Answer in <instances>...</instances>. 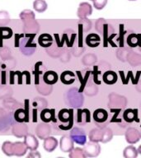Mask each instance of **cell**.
Here are the masks:
<instances>
[{"label":"cell","mask_w":141,"mask_h":158,"mask_svg":"<svg viewBox=\"0 0 141 158\" xmlns=\"http://www.w3.org/2000/svg\"><path fill=\"white\" fill-rule=\"evenodd\" d=\"M20 18L23 22V32L27 35H35L40 31V24L36 20L34 12L30 9H25L21 12Z\"/></svg>","instance_id":"obj_1"},{"label":"cell","mask_w":141,"mask_h":158,"mask_svg":"<svg viewBox=\"0 0 141 158\" xmlns=\"http://www.w3.org/2000/svg\"><path fill=\"white\" fill-rule=\"evenodd\" d=\"M89 139L92 142H101L106 143H108L113 138V132L111 128H107L106 126L104 127H97L90 131L88 134Z\"/></svg>","instance_id":"obj_2"},{"label":"cell","mask_w":141,"mask_h":158,"mask_svg":"<svg viewBox=\"0 0 141 158\" xmlns=\"http://www.w3.org/2000/svg\"><path fill=\"white\" fill-rule=\"evenodd\" d=\"M58 118L59 121L61 122L62 124L59 125V128H61L63 126L64 128H62L63 130H69L73 127L74 123V113L73 110H67V109H63L59 112Z\"/></svg>","instance_id":"obj_3"},{"label":"cell","mask_w":141,"mask_h":158,"mask_svg":"<svg viewBox=\"0 0 141 158\" xmlns=\"http://www.w3.org/2000/svg\"><path fill=\"white\" fill-rule=\"evenodd\" d=\"M67 101L68 103L74 108H79L83 103V96L82 92L76 88H72L68 91L67 93Z\"/></svg>","instance_id":"obj_4"},{"label":"cell","mask_w":141,"mask_h":158,"mask_svg":"<svg viewBox=\"0 0 141 158\" xmlns=\"http://www.w3.org/2000/svg\"><path fill=\"white\" fill-rule=\"evenodd\" d=\"M69 136L74 143L79 145H85L87 143V133L84 129L79 127H74L70 131Z\"/></svg>","instance_id":"obj_5"},{"label":"cell","mask_w":141,"mask_h":158,"mask_svg":"<svg viewBox=\"0 0 141 158\" xmlns=\"http://www.w3.org/2000/svg\"><path fill=\"white\" fill-rule=\"evenodd\" d=\"M83 152L86 157H96L100 154L101 152V146L98 143L90 141L89 143L84 145Z\"/></svg>","instance_id":"obj_6"},{"label":"cell","mask_w":141,"mask_h":158,"mask_svg":"<svg viewBox=\"0 0 141 158\" xmlns=\"http://www.w3.org/2000/svg\"><path fill=\"white\" fill-rule=\"evenodd\" d=\"M32 38L31 37H26L22 39L21 42H20V49L21 51L22 52V54L25 55H32L36 51V44H32Z\"/></svg>","instance_id":"obj_7"},{"label":"cell","mask_w":141,"mask_h":158,"mask_svg":"<svg viewBox=\"0 0 141 158\" xmlns=\"http://www.w3.org/2000/svg\"><path fill=\"white\" fill-rule=\"evenodd\" d=\"M127 101H126V97L122 96L117 95L115 93H111L109 95V102L108 106L109 107H114V108H123L126 106Z\"/></svg>","instance_id":"obj_8"},{"label":"cell","mask_w":141,"mask_h":158,"mask_svg":"<svg viewBox=\"0 0 141 158\" xmlns=\"http://www.w3.org/2000/svg\"><path fill=\"white\" fill-rule=\"evenodd\" d=\"M28 133V127L23 122H15L12 124V134L17 138H22Z\"/></svg>","instance_id":"obj_9"},{"label":"cell","mask_w":141,"mask_h":158,"mask_svg":"<svg viewBox=\"0 0 141 158\" xmlns=\"http://www.w3.org/2000/svg\"><path fill=\"white\" fill-rule=\"evenodd\" d=\"M126 142L130 144H135V143H138L139 139L141 138L140 132L135 128H129L126 131Z\"/></svg>","instance_id":"obj_10"},{"label":"cell","mask_w":141,"mask_h":158,"mask_svg":"<svg viewBox=\"0 0 141 158\" xmlns=\"http://www.w3.org/2000/svg\"><path fill=\"white\" fill-rule=\"evenodd\" d=\"M92 7L90 3L83 2L79 4L77 11V15L79 19H86L88 16L92 15Z\"/></svg>","instance_id":"obj_11"},{"label":"cell","mask_w":141,"mask_h":158,"mask_svg":"<svg viewBox=\"0 0 141 158\" xmlns=\"http://www.w3.org/2000/svg\"><path fill=\"white\" fill-rule=\"evenodd\" d=\"M35 132L40 139H45L49 137L51 133V128L47 123H40L37 124Z\"/></svg>","instance_id":"obj_12"},{"label":"cell","mask_w":141,"mask_h":158,"mask_svg":"<svg viewBox=\"0 0 141 158\" xmlns=\"http://www.w3.org/2000/svg\"><path fill=\"white\" fill-rule=\"evenodd\" d=\"M74 141L70 136L64 135L60 138L59 148L63 152H70L74 149Z\"/></svg>","instance_id":"obj_13"},{"label":"cell","mask_w":141,"mask_h":158,"mask_svg":"<svg viewBox=\"0 0 141 158\" xmlns=\"http://www.w3.org/2000/svg\"><path fill=\"white\" fill-rule=\"evenodd\" d=\"M13 124L12 115L11 113H6L0 116V132H7Z\"/></svg>","instance_id":"obj_14"},{"label":"cell","mask_w":141,"mask_h":158,"mask_svg":"<svg viewBox=\"0 0 141 158\" xmlns=\"http://www.w3.org/2000/svg\"><path fill=\"white\" fill-rule=\"evenodd\" d=\"M77 122L81 125L90 123V111L88 109H79L77 113Z\"/></svg>","instance_id":"obj_15"},{"label":"cell","mask_w":141,"mask_h":158,"mask_svg":"<svg viewBox=\"0 0 141 158\" xmlns=\"http://www.w3.org/2000/svg\"><path fill=\"white\" fill-rule=\"evenodd\" d=\"M27 147L24 142H16L12 143V156H22L27 152Z\"/></svg>","instance_id":"obj_16"},{"label":"cell","mask_w":141,"mask_h":158,"mask_svg":"<svg viewBox=\"0 0 141 158\" xmlns=\"http://www.w3.org/2000/svg\"><path fill=\"white\" fill-rule=\"evenodd\" d=\"M24 143L27 148L31 151H36L39 147V142L33 134L27 133L24 137Z\"/></svg>","instance_id":"obj_17"},{"label":"cell","mask_w":141,"mask_h":158,"mask_svg":"<svg viewBox=\"0 0 141 158\" xmlns=\"http://www.w3.org/2000/svg\"><path fill=\"white\" fill-rule=\"evenodd\" d=\"M108 118V113L104 109H97L94 111L93 119L97 123H104Z\"/></svg>","instance_id":"obj_18"},{"label":"cell","mask_w":141,"mask_h":158,"mask_svg":"<svg viewBox=\"0 0 141 158\" xmlns=\"http://www.w3.org/2000/svg\"><path fill=\"white\" fill-rule=\"evenodd\" d=\"M58 146V141L54 137H47L46 138L44 139V149L47 152H52L56 149Z\"/></svg>","instance_id":"obj_19"},{"label":"cell","mask_w":141,"mask_h":158,"mask_svg":"<svg viewBox=\"0 0 141 158\" xmlns=\"http://www.w3.org/2000/svg\"><path fill=\"white\" fill-rule=\"evenodd\" d=\"M123 118L127 123H132L135 120L139 122L137 118V110H132V109L126 110L123 114Z\"/></svg>","instance_id":"obj_20"},{"label":"cell","mask_w":141,"mask_h":158,"mask_svg":"<svg viewBox=\"0 0 141 158\" xmlns=\"http://www.w3.org/2000/svg\"><path fill=\"white\" fill-rule=\"evenodd\" d=\"M43 81L49 85H54L58 81V74L54 71H47L43 76Z\"/></svg>","instance_id":"obj_21"},{"label":"cell","mask_w":141,"mask_h":158,"mask_svg":"<svg viewBox=\"0 0 141 158\" xmlns=\"http://www.w3.org/2000/svg\"><path fill=\"white\" fill-rule=\"evenodd\" d=\"M60 80L65 85H71L75 81V74L71 71H64L60 76Z\"/></svg>","instance_id":"obj_22"},{"label":"cell","mask_w":141,"mask_h":158,"mask_svg":"<svg viewBox=\"0 0 141 158\" xmlns=\"http://www.w3.org/2000/svg\"><path fill=\"white\" fill-rule=\"evenodd\" d=\"M101 43V38L97 34H90L86 38V44L91 48L97 47Z\"/></svg>","instance_id":"obj_23"},{"label":"cell","mask_w":141,"mask_h":158,"mask_svg":"<svg viewBox=\"0 0 141 158\" xmlns=\"http://www.w3.org/2000/svg\"><path fill=\"white\" fill-rule=\"evenodd\" d=\"M103 81L107 85H113L117 81V75L113 71H106L102 77Z\"/></svg>","instance_id":"obj_24"},{"label":"cell","mask_w":141,"mask_h":158,"mask_svg":"<svg viewBox=\"0 0 141 158\" xmlns=\"http://www.w3.org/2000/svg\"><path fill=\"white\" fill-rule=\"evenodd\" d=\"M38 42L41 47L48 48V47L51 46L52 43H53V38L49 34H42L39 36Z\"/></svg>","instance_id":"obj_25"},{"label":"cell","mask_w":141,"mask_h":158,"mask_svg":"<svg viewBox=\"0 0 141 158\" xmlns=\"http://www.w3.org/2000/svg\"><path fill=\"white\" fill-rule=\"evenodd\" d=\"M54 110L44 109L41 112V118L45 123H49L51 120H54Z\"/></svg>","instance_id":"obj_26"},{"label":"cell","mask_w":141,"mask_h":158,"mask_svg":"<svg viewBox=\"0 0 141 158\" xmlns=\"http://www.w3.org/2000/svg\"><path fill=\"white\" fill-rule=\"evenodd\" d=\"M3 106H4L5 108L9 110H14L19 109L21 104L19 102H17L15 99H12L9 97V98L4 99Z\"/></svg>","instance_id":"obj_27"},{"label":"cell","mask_w":141,"mask_h":158,"mask_svg":"<svg viewBox=\"0 0 141 158\" xmlns=\"http://www.w3.org/2000/svg\"><path fill=\"white\" fill-rule=\"evenodd\" d=\"M138 154V150L136 149L135 147L132 145L126 147L123 151V156L125 158H136Z\"/></svg>","instance_id":"obj_28"},{"label":"cell","mask_w":141,"mask_h":158,"mask_svg":"<svg viewBox=\"0 0 141 158\" xmlns=\"http://www.w3.org/2000/svg\"><path fill=\"white\" fill-rule=\"evenodd\" d=\"M48 5L45 0H34L33 2V8L37 12L42 13L46 11Z\"/></svg>","instance_id":"obj_29"},{"label":"cell","mask_w":141,"mask_h":158,"mask_svg":"<svg viewBox=\"0 0 141 158\" xmlns=\"http://www.w3.org/2000/svg\"><path fill=\"white\" fill-rule=\"evenodd\" d=\"M127 60L131 65L133 66H137L139 64H141V55L134 52H130L127 55Z\"/></svg>","instance_id":"obj_30"},{"label":"cell","mask_w":141,"mask_h":158,"mask_svg":"<svg viewBox=\"0 0 141 158\" xmlns=\"http://www.w3.org/2000/svg\"><path fill=\"white\" fill-rule=\"evenodd\" d=\"M37 91H39L40 93L44 95V96H47L51 93L53 91V87L52 85H49V84L45 83L44 81V83H40L36 86Z\"/></svg>","instance_id":"obj_31"},{"label":"cell","mask_w":141,"mask_h":158,"mask_svg":"<svg viewBox=\"0 0 141 158\" xmlns=\"http://www.w3.org/2000/svg\"><path fill=\"white\" fill-rule=\"evenodd\" d=\"M13 118L15 121L17 122H24V121H27V113L23 109H17L15 111L14 114H13Z\"/></svg>","instance_id":"obj_32"},{"label":"cell","mask_w":141,"mask_h":158,"mask_svg":"<svg viewBox=\"0 0 141 158\" xmlns=\"http://www.w3.org/2000/svg\"><path fill=\"white\" fill-rule=\"evenodd\" d=\"M47 105V101L45 100L44 98L41 97H37V98L34 99V101H32V106L36 107V108L39 109V110H44L46 108Z\"/></svg>","instance_id":"obj_33"},{"label":"cell","mask_w":141,"mask_h":158,"mask_svg":"<svg viewBox=\"0 0 141 158\" xmlns=\"http://www.w3.org/2000/svg\"><path fill=\"white\" fill-rule=\"evenodd\" d=\"M10 22V16L8 12L2 10L0 11V27H3L7 26Z\"/></svg>","instance_id":"obj_34"},{"label":"cell","mask_w":141,"mask_h":158,"mask_svg":"<svg viewBox=\"0 0 141 158\" xmlns=\"http://www.w3.org/2000/svg\"><path fill=\"white\" fill-rule=\"evenodd\" d=\"M69 157L70 158H85V153L83 152V148H74V149L69 152Z\"/></svg>","instance_id":"obj_35"},{"label":"cell","mask_w":141,"mask_h":158,"mask_svg":"<svg viewBox=\"0 0 141 158\" xmlns=\"http://www.w3.org/2000/svg\"><path fill=\"white\" fill-rule=\"evenodd\" d=\"M141 38L140 35L131 34L128 36L127 43L130 47H136L139 44V40Z\"/></svg>","instance_id":"obj_36"},{"label":"cell","mask_w":141,"mask_h":158,"mask_svg":"<svg viewBox=\"0 0 141 158\" xmlns=\"http://www.w3.org/2000/svg\"><path fill=\"white\" fill-rule=\"evenodd\" d=\"M12 95V90L7 86H0V99L9 98Z\"/></svg>","instance_id":"obj_37"},{"label":"cell","mask_w":141,"mask_h":158,"mask_svg":"<svg viewBox=\"0 0 141 158\" xmlns=\"http://www.w3.org/2000/svg\"><path fill=\"white\" fill-rule=\"evenodd\" d=\"M2 152L4 153L5 155L8 156H12V143L7 141L2 143Z\"/></svg>","instance_id":"obj_38"},{"label":"cell","mask_w":141,"mask_h":158,"mask_svg":"<svg viewBox=\"0 0 141 158\" xmlns=\"http://www.w3.org/2000/svg\"><path fill=\"white\" fill-rule=\"evenodd\" d=\"M0 57L2 60H8L12 59L10 49L6 46L0 48Z\"/></svg>","instance_id":"obj_39"},{"label":"cell","mask_w":141,"mask_h":158,"mask_svg":"<svg viewBox=\"0 0 141 158\" xmlns=\"http://www.w3.org/2000/svg\"><path fill=\"white\" fill-rule=\"evenodd\" d=\"M12 35V31L8 27H0V38L8 39Z\"/></svg>","instance_id":"obj_40"},{"label":"cell","mask_w":141,"mask_h":158,"mask_svg":"<svg viewBox=\"0 0 141 158\" xmlns=\"http://www.w3.org/2000/svg\"><path fill=\"white\" fill-rule=\"evenodd\" d=\"M27 157L28 158H40L41 157V154L39 152H37L36 151H32L31 153H30L29 155L27 156Z\"/></svg>","instance_id":"obj_41"},{"label":"cell","mask_w":141,"mask_h":158,"mask_svg":"<svg viewBox=\"0 0 141 158\" xmlns=\"http://www.w3.org/2000/svg\"><path fill=\"white\" fill-rule=\"evenodd\" d=\"M137 150H138V152H139V154H140V155H141V145L139 146V148H138V149H137Z\"/></svg>","instance_id":"obj_42"},{"label":"cell","mask_w":141,"mask_h":158,"mask_svg":"<svg viewBox=\"0 0 141 158\" xmlns=\"http://www.w3.org/2000/svg\"><path fill=\"white\" fill-rule=\"evenodd\" d=\"M137 90H138L139 92H141V86H137Z\"/></svg>","instance_id":"obj_43"},{"label":"cell","mask_w":141,"mask_h":158,"mask_svg":"<svg viewBox=\"0 0 141 158\" xmlns=\"http://www.w3.org/2000/svg\"><path fill=\"white\" fill-rule=\"evenodd\" d=\"M90 1H92V2H95L96 1V0H90Z\"/></svg>","instance_id":"obj_44"},{"label":"cell","mask_w":141,"mask_h":158,"mask_svg":"<svg viewBox=\"0 0 141 158\" xmlns=\"http://www.w3.org/2000/svg\"><path fill=\"white\" fill-rule=\"evenodd\" d=\"M129 1H136V0H129Z\"/></svg>","instance_id":"obj_45"},{"label":"cell","mask_w":141,"mask_h":158,"mask_svg":"<svg viewBox=\"0 0 141 158\" xmlns=\"http://www.w3.org/2000/svg\"><path fill=\"white\" fill-rule=\"evenodd\" d=\"M140 134H141V133H140Z\"/></svg>","instance_id":"obj_46"}]
</instances>
